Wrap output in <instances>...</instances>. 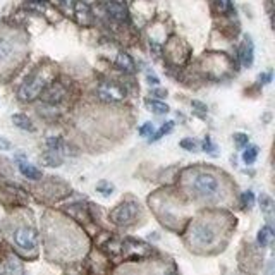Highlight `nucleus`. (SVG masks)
<instances>
[{
    "instance_id": "obj_22",
    "label": "nucleus",
    "mask_w": 275,
    "mask_h": 275,
    "mask_svg": "<svg viewBox=\"0 0 275 275\" xmlns=\"http://www.w3.org/2000/svg\"><path fill=\"white\" fill-rule=\"evenodd\" d=\"M241 201H243V207L246 208H251L255 205V194H253V191H244L243 196H241Z\"/></svg>"
},
{
    "instance_id": "obj_21",
    "label": "nucleus",
    "mask_w": 275,
    "mask_h": 275,
    "mask_svg": "<svg viewBox=\"0 0 275 275\" xmlns=\"http://www.w3.org/2000/svg\"><path fill=\"white\" fill-rule=\"evenodd\" d=\"M172 127H174V122H172V120H169V122H165L164 126H162V127L158 129V131L155 132V136H153L150 141H158V140H160V138H164L165 134H169V132L172 131Z\"/></svg>"
},
{
    "instance_id": "obj_6",
    "label": "nucleus",
    "mask_w": 275,
    "mask_h": 275,
    "mask_svg": "<svg viewBox=\"0 0 275 275\" xmlns=\"http://www.w3.org/2000/svg\"><path fill=\"white\" fill-rule=\"evenodd\" d=\"M193 241L198 246H210L215 241V231L207 224H199L193 229Z\"/></svg>"
},
{
    "instance_id": "obj_2",
    "label": "nucleus",
    "mask_w": 275,
    "mask_h": 275,
    "mask_svg": "<svg viewBox=\"0 0 275 275\" xmlns=\"http://www.w3.org/2000/svg\"><path fill=\"white\" fill-rule=\"evenodd\" d=\"M138 215V207L134 203L127 201V203H120L110 212V220L115 226H129V224L134 222Z\"/></svg>"
},
{
    "instance_id": "obj_17",
    "label": "nucleus",
    "mask_w": 275,
    "mask_h": 275,
    "mask_svg": "<svg viewBox=\"0 0 275 275\" xmlns=\"http://www.w3.org/2000/svg\"><path fill=\"white\" fill-rule=\"evenodd\" d=\"M47 145H48V148H50V150H55V152H59L60 155L67 153V152H65V150H67V147H65V143H64V140H62V138H53V136H50L48 140H47Z\"/></svg>"
},
{
    "instance_id": "obj_18",
    "label": "nucleus",
    "mask_w": 275,
    "mask_h": 275,
    "mask_svg": "<svg viewBox=\"0 0 275 275\" xmlns=\"http://www.w3.org/2000/svg\"><path fill=\"white\" fill-rule=\"evenodd\" d=\"M97 191H98L100 194H102V196L108 198V196H112V194H114L115 187H114V184H112V182L102 181V182H98V184H97Z\"/></svg>"
},
{
    "instance_id": "obj_8",
    "label": "nucleus",
    "mask_w": 275,
    "mask_h": 275,
    "mask_svg": "<svg viewBox=\"0 0 275 275\" xmlns=\"http://www.w3.org/2000/svg\"><path fill=\"white\" fill-rule=\"evenodd\" d=\"M108 14L117 21H127V9L120 0H112V2H108Z\"/></svg>"
},
{
    "instance_id": "obj_9",
    "label": "nucleus",
    "mask_w": 275,
    "mask_h": 275,
    "mask_svg": "<svg viewBox=\"0 0 275 275\" xmlns=\"http://www.w3.org/2000/svg\"><path fill=\"white\" fill-rule=\"evenodd\" d=\"M115 64H117L119 69L126 71V73H134L136 65H134V60L131 59V55L126 52H120L117 55V60H115Z\"/></svg>"
},
{
    "instance_id": "obj_14",
    "label": "nucleus",
    "mask_w": 275,
    "mask_h": 275,
    "mask_svg": "<svg viewBox=\"0 0 275 275\" xmlns=\"http://www.w3.org/2000/svg\"><path fill=\"white\" fill-rule=\"evenodd\" d=\"M64 97V90L60 88L59 85H53L52 88H50L47 93L43 95V100L45 102H48V103H55V102H59V100Z\"/></svg>"
},
{
    "instance_id": "obj_10",
    "label": "nucleus",
    "mask_w": 275,
    "mask_h": 275,
    "mask_svg": "<svg viewBox=\"0 0 275 275\" xmlns=\"http://www.w3.org/2000/svg\"><path fill=\"white\" fill-rule=\"evenodd\" d=\"M19 170H21V174H23L24 177L33 179V181H38V179H41V170L36 169L35 165L28 164V162H19Z\"/></svg>"
},
{
    "instance_id": "obj_12",
    "label": "nucleus",
    "mask_w": 275,
    "mask_h": 275,
    "mask_svg": "<svg viewBox=\"0 0 275 275\" xmlns=\"http://www.w3.org/2000/svg\"><path fill=\"white\" fill-rule=\"evenodd\" d=\"M260 205H261V212H263V215L266 217V220L272 222V217H273V201H272V198L266 196V194H261V196H260Z\"/></svg>"
},
{
    "instance_id": "obj_23",
    "label": "nucleus",
    "mask_w": 275,
    "mask_h": 275,
    "mask_svg": "<svg viewBox=\"0 0 275 275\" xmlns=\"http://www.w3.org/2000/svg\"><path fill=\"white\" fill-rule=\"evenodd\" d=\"M28 9H33V11H38V12H43L45 9H47V4L41 2V0H31L30 4H28Z\"/></svg>"
},
{
    "instance_id": "obj_34",
    "label": "nucleus",
    "mask_w": 275,
    "mask_h": 275,
    "mask_svg": "<svg viewBox=\"0 0 275 275\" xmlns=\"http://www.w3.org/2000/svg\"><path fill=\"white\" fill-rule=\"evenodd\" d=\"M62 2H64L65 6H74V0H62Z\"/></svg>"
},
{
    "instance_id": "obj_31",
    "label": "nucleus",
    "mask_w": 275,
    "mask_h": 275,
    "mask_svg": "<svg viewBox=\"0 0 275 275\" xmlns=\"http://www.w3.org/2000/svg\"><path fill=\"white\" fill-rule=\"evenodd\" d=\"M153 95H155V97H167V91H165V90H155V91H153Z\"/></svg>"
},
{
    "instance_id": "obj_11",
    "label": "nucleus",
    "mask_w": 275,
    "mask_h": 275,
    "mask_svg": "<svg viewBox=\"0 0 275 275\" xmlns=\"http://www.w3.org/2000/svg\"><path fill=\"white\" fill-rule=\"evenodd\" d=\"M12 122L19 129H23V131H35V126H33L31 119L24 114H14L12 115Z\"/></svg>"
},
{
    "instance_id": "obj_32",
    "label": "nucleus",
    "mask_w": 275,
    "mask_h": 275,
    "mask_svg": "<svg viewBox=\"0 0 275 275\" xmlns=\"http://www.w3.org/2000/svg\"><path fill=\"white\" fill-rule=\"evenodd\" d=\"M148 81H150V85H158V78L157 76H153V74H148Z\"/></svg>"
},
{
    "instance_id": "obj_30",
    "label": "nucleus",
    "mask_w": 275,
    "mask_h": 275,
    "mask_svg": "<svg viewBox=\"0 0 275 275\" xmlns=\"http://www.w3.org/2000/svg\"><path fill=\"white\" fill-rule=\"evenodd\" d=\"M260 81H265L263 85H268V83L272 81V73H266L263 76H260Z\"/></svg>"
},
{
    "instance_id": "obj_27",
    "label": "nucleus",
    "mask_w": 275,
    "mask_h": 275,
    "mask_svg": "<svg viewBox=\"0 0 275 275\" xmlns=\"http://www.w3.org/2000/svg\"><path fill=\"white\" fill-rule=\"evenodd\" d=\"M153 132V124L152 122H145V126L140 127V134L141 136H148Z\"/></svg>"
},
{
    "instance_id": "obj_33",
    "label": "nucleus",
    "mask_w": 275,
    "mask_h": 275,
    "mask_svg": "<svg viewBox=\"0 0 275 275\" xmlns=\"http://www.w3.org/2000/svg\"><path fill=\"white\" fill-rule=\"evenodd\" d=\"M193 107L199 108L201 112H207V105H203V103H199V102H193Z\"/></svg>"
},
{
    "instance_id": "obj_20",
    "label": "nucleus",
    "mask_w": 275,
    "mask_h": 275,
    "mask_svg": "<svg viewBox=\"0 0 275 275\" xmlns=\"http://www.w3.org/2000/svg\"><path fill=\"white\" fill-rule=\"evenodd\" d=\"M258 152H260V150H258V147H255V145H253V147H248L246 152L243 153V160L246 164H253L258 157Z\"/></svg>"
},
{
    "instance_id": "obj_25",
    "label": "nucleus",
    "mask_w": 275,
    "mask_h": 275,
    "mask_svg": "<svg viewBox=\"0 0 275 275\" xmlns=\"http://www.w3.org/2000/svg\"><path fill=\"white\" fill-rule=\"evenodd\" d=\"M217 6H219V11L220 12L232 11V2H231V0H217Z\"/></svg>"
},
{
    "instance_id": "obj_24",
    "label": "nucleus",
    "mask_w": 275,
    "mask_h": 275,
    "mask_svg": "<svg viewBox=\"0 0 275 275\" xmlns=\"http://www.w3.org/2000/svg\"><path fill=\"white\" fill-rule=\"evenodd\" d=\"M234 141H236V145L237 147H246L248 145V134H244V132H236L234 134Z\"/></svg>"
},
{
    "instance_id": "obj_7",
    "label": "nucleus",
    "mask_w": 275,
    "mask_h": 275,
    "mask_svg": "<svg viewBox=\"0 0 275 275\" xmlns=\"http://www.w3.org/2000/svg\"><path fill=\"white\" fill-rule=\"evenodd\" d=\"M237 53H239V60L244 67H249V65L253 64V59H255V45H253L251 36H248V35L244 36L239 45Z\"/></svg>"
},
{
    "instance_id": "obj_16",
    "label": "nucleus",
    "mask_w": 275,
    "mask_h": 275,
    "mask_svg": "<svg viewBox=\"0 0 275 275\" xmlns=\"http://www.w3.org/2000/svg\"><path fill=\"white\" fill-rule=\"evenodd\" d=\"M273 241V231L270 226H265L263 229H260V232H258V243L261 246H268L270 243Z\"/></svg>"
},
{
    "instance_id": "obj_29",
    "label": "nucleus",
    "mask_w": 275,
    "mask_h": 275,
    "mask_svg": "<svg viewBox=\"0 0 275 275\" xmlns=\"http://www.w3.org/2000/svg\"><path fill=\"white\" fill-rule=\"evenodd\" d=\"M12 145L9 143V141L6 140V138H2L0 136V150H11Z\"/></svg>"
},
{
    "instance_id": "obj_5",
    "label": "nucleus",
    "mask_w": 275,
    "mask_h": 275,
    "mask_svg": "<svg viewBox=\"0 0 275 275\" xmlns=\"http://www.w3.org/2000/svg\"><path fill=\"white\" fill-rule=\"evenodd\" d=\"M14 243L19 246L21 249H35L38 246V232L33 227H19L14 232Z\"/></svg>"
},
{
    "instance_id": "obj_19",
    "label": "nucleus",
    "mask_w": 275,
    "mask_h": 275,
    "mask_svg": "<svg viewBox=\"0 0 275 275\" xmlns=\"http://www.w3.org/2000/svg\"><path fill=\"white\" fill-rule=\"evenodd\" d=\"M11 53H12V45H11V41L0 38V60L9 59Z\"/></svg>"
},
{
    "instance_id": "obj_15",
    "label": "nucleus",
    "mask_w": 275,
    "mask_h": 275,
    "mask_svg": "<svg viewBox=\"0 0 275 275\" xmlns=\"http://www.w3.org/2000/svg\"><path fill=\"white\" fill-rule=\"evenodd\" d=\"M147 107L150 108V110L153 112V114H157V115L167 114V112L170 110L167 103H164V102H158V100H147Z\"/></svg>"
},
{
    "instance_id": "obj_1",
    "label": "nucleus",
    "mask_w": 275,
    "mask_h": 275,
    "mask_svg": "<svg viewBox=\"0 0 275 275\" xmlns=\"http://www.w3.org/2000/svg\"><path fill=\"white\" fill-rule=\"evenodd\" d=\"M45 79L40 74H31L30 78H26V81L19 86L18 97L23 102H31V100L38 98V95L45 90Z\"/></svg>"
},
{
    "instance_id": "obj_28",
    "label": "nucleus",
    "mask_w": 275,
    "mask_h": 275,
    "mask_svg": "<svg viewBox=\"0 0 275 275\" xmlns=\"http://www.w3.org/2000/svg\"><path fill=\"white\" fill-rule=\"evenodd\" d=\"M181 147H182V148H186V150H189V152H193V150H196V148H198V145L194 143L193 140H182V141H181Z\"/></svg>"
},
{
    "instance_id": "obj_3",
    "label": "nucleus",
    "mask_w": 275,
    "mask_h": 275,
    "mask_svg": "<svg viewBox=\"0 0 275 275\" xmlns=\"http://www.w3.org/2000/svg\"><path fill=\"white\" fill-rule=\"evenodd\" d=\"M194 189L199 196L203 198H214L219 193V181L212 174H199L194 179Z\"/></svg>"
},
{
    "instance_id": "obj_13",
    "label": "nucleus",
    "mask_w": 275,
    "mask_h": 275,
    "mask_svg": "<svg viewBox=\"0 0 275 275\" xmlns=\"http://www.w3.org/2000/svg\"><path fill=\"white\" fill-rule=\"evenodd\" d=\"M41 160H43L48 167H59L62 164V155L59 152H55V150H50V152H47L43 157H41Z\"/></svg>"
},
{
    "instance_id": "obj_4",
    "label": "nucleus",
    "mask_w": 275,
    "mask_h": 275,
    "mask_svg": "<svg viewBox=\"0 0 275 275\" xmlns=\"http://www.w3.org/2000/svg\"><path fill=\"white\" fill-rule=\"evenodd\" d=\"M97 95L103 102H120V100L126 97V90L120 85H117V83L108 81V83H102V85L98 86Z\"/></svg>"
},
{
    "instance_id": "obj_26",
    "label": "nucleus",
    "mask_w": 275,
    "mask_h": 275,
    "mask_svg": "<svg viewBox=\"0 0 275 275\" xmlns=\"http://www.w3.org/2000/svg\"><path fill=\"white\" fill-rule=\"evenodd\" d=\"M203 150H205V152H208V153H212V155H215L217 148H215V145L212 143L210 138H205V141H203Z\"/></svg>"
}]
</instances>
